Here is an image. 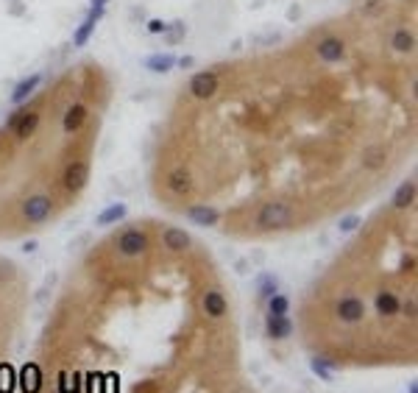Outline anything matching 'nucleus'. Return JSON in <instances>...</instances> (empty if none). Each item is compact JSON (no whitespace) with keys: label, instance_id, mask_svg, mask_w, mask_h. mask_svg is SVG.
I'll return each mask as SVG.
<instances>
[{"label":"nucleus","instance_id":"obj_8","mask_svg":"<svg viewBox=\"0 0 418 393\" xmlns=\"http://www.w3.org/2000/svg\"><path fill=\"white\" fill-rule=\"evenodd\" d=\"M201 304H203V312H206V315H212V318H221V315H226V310H229L226 296H223L221 290H206Z\"/></svg>","mask_w":418,"mask_h":393},{"label":"nucleus","instance_id":"obj_22","mask_svg":"<svg viewBox=\"0 0 418 393\" xmlns=\"http://www.w3.org/2000/svg\"><path fill=\"white\" fill-rule=\"evenodd\" d=\"M390 45L399 50V53H407V50H412V45H415V39H412V34L410 31H396L393 34V39H390Z\"/></svg>","mask_w":418,"mask_h":393},{"label":"nucleus","instance_id":"obj_3","mask_svg":"<svg viewBox=\"0 0 418 393\" xmlns=\"http://www.w3.org/2000/svg\"><path fill=\"white\" fill-rule=\"evenodd\" d=\"M148 245V237L146 232H139V229H128L117 237V251L126 254V256H137V254H143Z\"/></svg>","mask_w":418,"mask_h":393},{"label":"nucleus","instance_id":"obj_10","mask_svg":"<svg viewBox=\"0 0 418 393\" xmlns=\"http://www.w3.org/2000/svg\"><path fill=\"white\" fill-rule=\"evenodd\" d=\"M168 190L173 192V195H190L192 192V176L187 173V170H173L170 176H168Z\"/></svg>","mask_w":418,"mask_h":393},{"label":"nucleus","instance_id":"obj_12","mask_svg":"<svg viewBox=\"0 0 418 393\" xmlns=\"http://www.w3.org/2000/svg\"><path fill=\"white\" fill-rule=\"evenodd\" d=\"M293 332V323L288 315H268V335L270 338H288Z\"/></svg>","mask_w":418,"mask_h":393},{"label":"nucleus","instance_id":"obj_18","mask_svg":"<svg viewBox=\"0 0 418 393\" xmlns=\"http://www.w3.org/2000/svg\"><path fill=\"white\" fill-rule=\"evenodd\" d=\"M39 87V76H31V79H26V81H20L17 87H14V92H12V103H23L34 90Z\"/></svg>","mask_w":418,"mask_h":393},{"label":"nucleus","instance_id":"obj_26","mask_svg":"<svg viewBox=\"0 0 418 393\" xmlns=\"http://www.w3.org/2000/svg\"><path fill=\"white\" fill-rule=\"evenodd\" d=\"M355 226H357V218H346V221L340 223V229H343V232H352Z\"/></svg>","mask_w":418,"mask_h":393},{"label":"nucleus","instance_id":"obj_27","mask_svg":"<svg viewBox=\"0 0 418 393\" xmlns=\"http://www.w3.org/2000/svg\"><path fill=\"white\" fill-rule=\"evenodd\" d=\"M179 64L187 70V68H192V64H195V59H192V56H181V59H179Z\"/></svg>","mask_w":418,"mask_h":393},{"label":"nucleus","instance_id":"obj_24","mask_svg":"<svg viewBox=\"0 0 418 393\" xmlns=\"http://www.w3.org/2000/svg\"><path fill=\"white\" fill-rule=\"evenodd\" d=\"M288 307H290V301L285 296H279V293L270 296V315H288Z\"/></svg>","mask_w":418,"mask_h":393},{"label":"nucleus","instance_id":"obj_11","mask_svg":"<svg viewBox=\"0 0 418 393\" xmlns=\"http://www.w3.org/2000/svg\"><path fill=\"white\" fill-rule=\"evenodd\" d=\"M374 304H377V312H379L382 318L399 312V296H396L393 290H379L377 299H374Z\"/></svg>","mask_w":418,"mask_h":393},{"label":"nucleus","instance_id":"obj_28","mask_svg":"<svg viewBox=\"0 0 418 393\" xmlns=\"http://www.w3.org/2000/svg\"><path fill=\"white\" fill-rule=\"evenodd\" d=\"M404 315H410V318L415 315V301H407V304H404Z\"/></svg>","mask_w":418,"mask_h":393},{"label":"nucleus","instance_id":"obj_15","mask_svg":"<svg viewBox=\"0 0 418 393\" xmlns=\"http://www.w3.org/2000/svg\"><path fill=\"white\" fill-rule=\"evenodd\" d=\"M162 240H165V245H168L170 251H184V248L190 245V234H187L184 229H168Z\"/></svg>","mask_w":418,"mask_h":393},{"label":"nucleus","instance_id":"obj_23","mask_svg":"<svg viewBox=\"0 0 418 393\" xmlns=\"http://www.w3.org/2000/svg\"><path fill=\"white\" fill-rule=\"evenodd\" d=\"M123 215H126V207H123V204H112L109 210H103V212L98 215V223H103V226H106V223H115V221H120Z\"/></svg>","mask_w":418,"mask_h":393},{"label":"nucleus","instance_id":"obj_29","mask_svg":"<svg viewBox=\"0 0 418 393\" xmlns=\"http://www.w3.org/2000/svg\"><path fill=\"white\" fill-rule=\"evenodd\" d=\"M109 0H92V6H106Z\"/></svg>","mask_w":418,"mask_h":393},{"label":"nucleus","instance_id":"obj_21","mask_svg":"<svg viewBox=\"0 0 418 393\" xmlns=\"http://www.w3.org/2000/svg\"><path fill=\"white\" fill-rule=\"evenodd\" d=\"M184 37H187V26H184L181 20H173V23H168V31H165V39H168V45H179Z\"/></svg>","mask_w":418,"mask_h":393},{"label":"nucleus","instance_id":"obj_6","mask_svg":"<svg viewBox=\"0 0 418 393\" xmlns=\"http://www.w3.org/2000/svg\"><path fill=\"white\" fill-rule=\"evenodd\" d=\"M87 179H90V165H87V162L76 159V162L67 165V170H64V187H67L70 192H79V190L87 184Z\"/></svg>","mask_w":418,"mask_h":393},{"label":"nucleus","instance_id":"obj_16","mask_svg":"<svg viewBox=\"0 0 418 393\" xmlns=\"http://www.w3.org/2000/svg\"><path fill=\"white\" fill-rule=\"evenodd\" d=\"M173 64H176V59H173L170 53H157V56H148V59H146V68H148L151 73H168Z\"/></svg>","mask_w":418,"mask_h":393},{"label":"nucleus","instance_id":"obj_9","mask_svg":"<svg viewBox=\"0 0 418 393\" xmlns=\"http://www.w3.org/2000/svg\"><path fill=\"white\" fill-rule=\"evenodd\" d=\"M315 50H318V56H321L324 61H340L343 53H346V45H343L337 37H326V39L318 42Z\"/></svg>","mask_w":418,"mask_h":393},{"label":"nucleus","instance_id":"obj_4","mask_svg":"<svg viewBox=\"0 0 418 393\" xmlns=\"http://www.w3.org/2000/svg\"><path fill=\"white\" fill-rule=\"evenodd\" d=\"M50 210H53V204H50L48 195H34V199H28V201L23 204V215H26L28 223H42V221H48V218H50Z\"/></svg>","mask_w":418,"mask_h":393},{"label":"nucleus","instance_id":"obj_5","mask_svg":"<svg viewBox=\"0 0 418 393\" xmlns=\"http://www.w3.org/2000/svg\"><path fill=\"white\" fill-rule=\"evenodd\" d=\"M190 92L198 101H209L218 92V76L215 73H195L190 81Z\"/></svg>","mask_w":418,"mask_h":393},{"label":"nucleus","instance_id":"obj_13","mask_svg":"<svg viewBox=\"0 0 418 393\" xmlns=\"http://www.w3.org/2000/svg\"><path fill=\"white\" fill-rule=\"evenodd\" d=\"M84 120H87V109L81 103L70 106L67 114H64V131H67V134H73V131H79L84 125Z\"/></svg>","mask_w":418,"mask_h":393},{"label":"nucleus","instance_id":"obj_17","mask_svg":"<svg viewBox=\"0 0 418 393\" xmlns=\"http://www.w3.org/2000/svg\"><path fill=\"white\" fill-rule=\"evenodd\" d=\"M412 199H415V184H412V181H404V184L396 190V195H393V207H396V210H404V207L412 204Z\"/></svg>","mask_w":418,"mask_h":393},{"label":"nucleus","instance_id":"obj_14","mask_svg":"<svg viewBox=\"0 0 418 393\" xmlns=\"http://www.w3.org/2000/svg\"><path fill=\"white\" fill-rule=\"evenodd\" d=\"M37 125H39V114L37 112H23L20 120H17V125H14V134L17 137H28V134H34V131H37Z\"/></svg>","mask_w":418,"mask_h":393},{"label":"nucleus","instance_id":"obj_7","mask_svg":"<svg viewBox=\"0 0 418 393\" xmlns=\"http://www.w3.org/2000/svg\"><path fill=\"white\" fill-rule=\"evenodd\" d=\"M101 17H103V6H92V12L87 14V20L81 23V28L73 34V45H76V48H84V45L90 42V37H92L95 26L101 23Z\"/></svg>","mask_w":418,"mask_h":393},{"label":"nucleus","instance_id":"obj_25","mask_svg":"<svg viewBox=\"0 0 418 393\" xmlns=\"http://www.w3.org/2000/svg\"><path fill=\"white\" fill-rule=\"evenodd\" d=\"M148 31H151V34H165V31H168V23H165V20H148Z\"/></svg>","mask_w":418,"mask_h":393},{"label":"nucleus","instance_id":"obj_1","mask_svg":"<svg viewBox=\"0 0 418 393\" xmlns=\"http://www.w3.org/2000/svg\"><path fill=\"white\" fill-rule=\"evenodd\" d=\"M293 221V207L285 204V201H268L262 204V210L257 212V226L259 229H282V226H290Z\"/></svg>","mask_w":418,"mask_h":393},{"label":"nucleus","instance_id":"obj_2","mask_svg":"<svg viewBox=\"0 0 418 393\" xmlns=\"http://www.w3.org/2000/svg\"><path fill=\"white\" fill-rule=\"evenodd\" d=\"M335 315L340 318V323H348V326H355L366 318V301L355 293H346L340 296V301L335 304Z\"/></svg>","mask_w":418,"mask_h":393},{"label":"nucleus","instance_id":"obj_19","mask_svg":"<svg viewBox=\"0 0 418 393\" xmlns=\"http://www.w3.org/2000/svg\"><path fill=\"white\" fill-rule=\"evenodd\" d=\"M190 218H192L195 223H201V226L218 223V212H215L212 207H192V210H190Z\"/></svg>","mask_w":418,"mask_h":393},{"label":"nucleus","instance_id":"obj_20","mask_svg":"<svg viewBox=\"0 0 418 393\" xmlns=\"http://www.w3.org/2000/svg\"><path fill=\"white\" fill-rule=\"evenodd\" d=\"M382 165H385V148H368V151L363 154V168L379 170Z\"/></svg>","mask_w":418,"mask_h":393}]
</instances>
